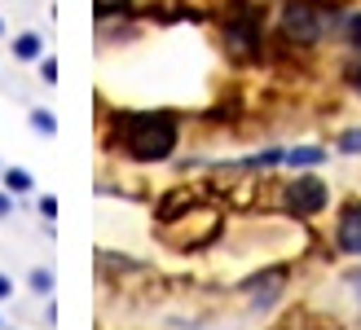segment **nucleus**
I'll return each mask as SVG.
<instances>
[{
  "instance_id": "f257e3e1",
  "label": "nucleus",
  "mask_w": 361,
  "mask_h": 330,
  "mask_svg": "<svg viewBox=\"0 0 361 330\" xmlns=\"http://www.w3.org/2000/svg\"><path fill=\"white\" fill-rule=\"evenodd\" d=\"M176 141H180V128L172 110H123V115H115V128H111V145L133 163H164L172 159Z\"/></svg>"
},
{
  "instance_id": "f03ea898",
  "label": "nucleus",
  "mask_w": 361,
  "mask_h": 330,
  "mask_svg": "<svg viewBox=\"0 0 361 330\" xmlns=\"http://www.w3.org/2000/svg\"><path fill=\"white\" fill-rule=\"evenodd\" d=\"M216 233H221V212L216 207H185L180 216L164 220V238L176 251H198L216 243Z\"/></svg>"
},
{
  "instance_id": "7ed1b4c3",
  "label": "nucleus",
  "mask_w": 361,
  "mask_h": 330,
  "mask_svg": "<svg viewBox=\"0 0 361 330\" xmlns=\"http://www.w3.org/2000/svg\"><path fill=\"white\" fill-rule=\"evenodd\" d=\"M278 27H282V35H286L291 44L309 49V44H317L322 35H326V13H322L313 0H286Z\"/></svg>"
},
{
  "instance_id": "20e7f679",
  "label": "nucleus",
  "mask_w": 361,
  "mask_h": 330,
  "mask_svg": "<svg viewBox=\"0 0 361 330\" xmlns=\"http://www.w3.org/2000/svg\"><path fill=\"white\" fill-rule=\"evenodd\" d=\"M326 198H331V190H326L322 176H295L291 185L282 190V207L300 220H313L317 212H326Z\"/></svg>"
},
{
  "instance_id": "39448f33",
  "label": "nucleus",
  "mask_w": 361,
  "mask_h": 330,
  "mask_svg": "<svg viewBox=\"0 0 361 330\" xmlns=\"http://www.w3.org/2000/svg\"><path fill=\"white\" fill-rule=\"evenodd\" d=\"M282 286H286V269H264V273H256V278L247 282L251 308H269V304L282 295Z\"/></svg>"
},
{
  "instance_id": "423d86ee",
  "label": "nucleus",
  "mask_w": 361,
  "mask_h": 330,
  "mask_svg": "<svg viewBox=\"0 0 361 330\" xmlns=\"http://www.w3.org/2000/svg\"><path fill=\"white\" fill-rule=\"evenodd\" d=\"M335 247L344 255H361V203H348L335 220Z\"/></svg>"
},
{
  "instance_id": "0eeeda50",
  "label": "nucleus",
  "mask_w": 361,
  "mask_h": 330,
  "mask_svg": "<svg viewBox=\"0 0 361 330\" xmlns=\"http://www.w3.org/2000/svg\"><path fill=\"white\" fill-rule=\"evenodd\" d=\"M9 53H13V62H40L44 58V35L40 31H18L9 40Z\"/></svg>"
},
{
  "instance_id": "6e6552de",
  "label": "nucleus",
  "mask_w": 361,
  "mask_h": 330,
  "mask_svg": "<svg viewBox=\"0 0 361 330\" xmlns=\"http://www.w3.org/2000/svg\"><path fill=\"white\" fill-rule=\"evenodd\" d=\"M0 185H5L13 198H23V194L35 190V176H31L27 168H0Z\"/></svg>"
},
{
  "instance_id": "1a4fd4ad",
  "label": "nucleus",
  "mask_w": 361,
  "mask_h": 330,
  "mask_svg": "<svg viewBox=\"0 0 361 330\" xmlns=\"http://www.w3.org/2000/svg\"><path fill=\"white\" fill-rule=\"evenodd\" d=\"M322 159H326V150H317V145H295V150H282L286 168H317Z\"/></svg>"
},
{
  "instance_id": "9d476101",
  "label": "nucleus",
  "mask_w": 361,
  "mask_h": 330,
  "mask_svg": "<svg viewBox=\"0 0 361 330\" xmlns=\"http://www.w3.org/2000/svg\"><path fill=\"white\" fill-rule=\"evenodd\" d=\"M27 286H31V295H40V300H49V295H53V269H44V264H35V269L27 273Z\"/></svg>"
},
{
  "instance_id": "9b49d317",
  "label": "nucleus",
  "mask_w": 361,
  "mask_h": 330,
  "mask_svg": "<svg viewBox=\"0 0 361 330\" xmlns=\"http://www.w3.org/2000/svg\"><path fill=\"white\" fill-rule=\"evenodd\" d=\"M27 119H31V133H40V137H53V133H58V119H53V110H44V106H35Z\"/></svg>"
},
{
  "instance_id": "f8f14e48",
  "label": "nucleus",
  "mask_w": 361,
  "mask_h": 330,
  "mask_svg": "<svg viewBox=\"0 0 361 330\" xmlns=\"http://www.w3.org/2000/svg\"><path fill=\"white\" fill-rule=\"evenodd\" d=\"M93 9H97V23H106V18L133 13V0H93Z\"/></svg>"
},
{
  "instance_id": "ddd939ff",
  "label": "nucleus",
  "mask_w": 361,
  "mask_h": 330,
  "mask_svg": "<svg viewBox=\"0 0 361 330\" xmlns=\"http://www.w3.org/2000/svg\"><path fill=\"white\" fill-rule=\"evenodd\" d=\"M339 150H344V154H361V128H348V133H339Z\"/></svg>"
},
{
  "instance_id": "4468645a",
  "label": "nucleus",
  "mask_w": 361,
  "mask_h": 330,
  "mask_svg": "<svg viewBox=\"0 0 361 330\" xmlns=\"http://www.w3.org/2000/svg\"><path fill=\"white\" fill-rule=\"evenodd\" d=\"M344 35H348V44H353V49H361V9L344 23Z\"/></svg>"
},
{
  "instance_id": "2eb2a0df",
  "label": "nucleus",
  "mask_w": 361,
  "mask_h": 330,
  "mask_svg": "<svg viewBox=\"0 0 361 330\" xmlns=\"http://www.w3.org/2000/svg\"><path fill=\"white\" fill-rule=\"evenodd\" d=\"M35 212H40V216L49 220V225H53V216H58V198H53V194H40V203H35Z\"/></svg>"
},
{
  "instance_id": "dca6fc26",
  "label": "nucleus",
  "mask_w": 361,
  "mask_h": 330,
  "mask_svg": "<svg viewBox=\"0 0 361 330\" xmlns=\"http://www.w3.org/2000/svg\"><path fill=\"white\" fill-rule=\"evenodd\" d=\"M35 66H40V80H44V84H53V80H58V62H53V58H40Z\"/></svg>"
},
{
  "instance_id": "f3484780",
  "label": "nucleus",
  "mask_w": 361,
  "mask_h": 330,
  "mask_svg": "<svg viewBox=\"0 0 361 330\" xmlns=\"http://www.w3.org/2000/svg\"><path fill=\"white\" fill-rule=\"evenodd\" d=\"M5 216H13V194L0 185V220H5Z\"/></svg>"
},
{
  "instance_id": "a211bd4d",
  "label": "nucleus",
  "mask_w": 361,
  "mask_h": 330,
  "mask_svg": "<svg viewBox=\"0 0 361 330\" xmlns=\"http://www.w3.org/2000/svg\"><path fill=\"white\" fill-rule=\"evenodd\" d=\"M0 300H13V278L9 273H0Z\"/></svg>"
},
{
  "instance_id": "6ab92c4d",
  "label": "nucleus",
  "mask_w": 361,
  "mask_h": 330,
  "mask_svg": "<svg viewBox=\"0 0 361 330\" xmlns=\"http://www.w3.org/2000/svg\"><path fill=\"white\" fill-rule=\"evenodd\" d=\"M353 291H357V300H361V269L353 273Z\"/></svg>"
},
{
  "instance_id": "aec40b11",
  "label": "nucleus",
  "mask_w": 361,
  "mask_h": 330,
  "mask_svg": "<svg viewBox=\"0 0 361 330\" xmlns=\"http://www.w3.org/2000/svg\"><path fill=\"white\" fill-rule=\"evenodd\" d=\"M353 84H357V88H361V66H357V71H353Z\"/></svg>"
},
{
  "instance_id": "412c9836",
  "label": "nucleus",
  "mask_w": 361,
  "mask_h": 330,
  "mask_svg": "<svg viewBox=\"0 0 361 330\" xmlns=\"http://www.w3.org/2000/svg\"><path fill=\"white\" fill-rule=\"evenodd\" d=\"M0 35H5V18H0Z\"/></svg>"
},
{
  "instance_id": "4be33fe9",
  "label": "nucleus",
  "mask_w": 361,
  "mask_h": 330,
  "mask_svg": "<svg viewBox=\"0 0 361 330\" xmlns=\"http://www.w3.org/2000/svg\"><path fill=\"white\" fill-rule=\"evenodd\" d=\"M0 330H5V317H0Z\"/></svg>"
}]
</instances>
